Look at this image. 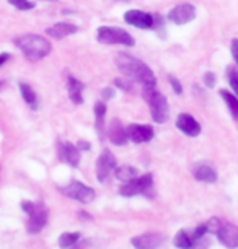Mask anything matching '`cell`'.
<instances>
[{
    "mask_svg": "<svg viewBox=\"0 0 238 249\" xmlns=\"http://www.w3.org/2000/svg\"><path fill=\"white\" fill-rule=\"evenodd\" d=\"M116 65L123 72L126 78H129L130 82L139 83L142 87V91L155 90L157 88V78L147 64H144L142 60L132 57L129 54H118L116 55Z\"/></svg>",
    "mask_w": 238,
    "mask_h": 249,
    "instance_id": "6da1fadb",
    "label": "cell"
},
{
    "mask_svg": "<svg viewBox=\"0 0 238 249\" xmlns=\"http://www.w3.org/2000/svg\"><path fill=\"white\" fill-rule=\"evenodd\" d=\"M15 46L21 51V54L25 55L28 60L36 62V60L44 59L46 55L51 54L53 46H51L49 39H46L44 36L39 35H23L15 37Z\"/></svg>",
    "mask_w": 238,
    "mask_h": 249,
    "instance_id": "7a4b0ae2",
    "label": "cell"
},
{
    "mask_svg": "<svg viewBox=\"0 0 238 249\" xmlns=\"http://www.w3.org/2000/svg\"><path fill=\"white\" fill-rule=\"evenodd\" d=\"M144 98L148 103V107H150V114L152 119L157 122V124H163V122L168 121L170 117V106H168L166 98L162 95L160 91L157 90H148V91H142Z\"/></svg>",
    "mask_w": 238,
    "mask_h": 249,
    "instance_id": "3957f363",
    "label": "cell"
},
{
    "mask_svg": "<svg viewBox=\"0 0 238 249\" xmlns=\"http://www.w3.org/2000/svg\"><path fill=\"white\" fill-rule=\"evenodd\" d=\"M96 39L101 44H119V46H130L135 44L134 37L128 31L118 26H100L96 30Z\"/></svg>",
    "mask_w": 238,
    "mask_h": 249,
    "instance_id": "277c9868",
    "label": "cell"
},
{
    "mask_svg": "<svg viewBox=\"0 0 238 249\" xmlns=\"http://www.w3.org/2000/svg\"><path fill=\"white\" fill-rule=\"evenodd\" d=\"M60 192L73 200L82 202V204H90V202H93V199H95V191H93L90 186H85L80 181H71L67 186L60 187Z\"/></svg>",
    "mask_w": 238,
    "mask_h": 249,
    "instance_id": "5b68a950",
    "label": "cell"
},
{
    "mask_svg": "<svg viewBox=\"0 0 238 249\" xmlns=\"http://www.w3.org/2000/svg\"><path fill=\"white\" fill-rule=\"evenodd\" d=\"M152 175H144V176H135L134 179L128 181L126 184L119 189L121 196L132 197L139 194H146V192L152 187Z\"/></svg>",
    "mask_w": 238,
    "mask_h": 249,
    "instance_id": "8992f818",
    "label": "cell"
},
{
    "mask_svg": "<svg viewBox=\"0 0 238 249\" xmlns=\"http://www.w3.org/2000/svg\"><path fill=\"white\" fill-rule=\"evenodd\" d=\"M30 215V218H28V231L30 233H39L41 230L46 227V223H48V217H49V212L48 209H46L44 205L41 204H35L33 205V209L28 212Z\"/></svg>",
    "mask_w": 238,
    "mask_h": 249,
    "instance_id": "52a82bcc",
    "label": "cell"
},
{
    "mask_svg": "<svg viewBox=\"0 0 238 249\" xmlns=\"http://www.w3.org/2000/svg\"><path fill=\"white\" fill-rule=\"evenodd\" d=\"M116 170V158L110 150H103L96 161V178L100 179V182L108 181V178L111 176V173H114Z\"/></svg>",
    "mask_w": 238,
    "mask_h": 249,
    "instance_id": "ba28073f",
    "label": "cell"
},
{
    "mask_svg": "<svg viewBox=\"0 0 238 249\" xmlns=\"http://www.w3.org/2000/svg\"><path fill=\"white\" fill-rule=\"evenodd\" d=\"M196 18V7L191 3H180L168 12V21L175 25H186Z\"/></svg>",
    "mask_w": 238,
    "mask_h": 249,
    "instance_id": "9c48e42d",
    "label": "cell"
},
{
    "mask_svg": "<svg viewBox=\"0 0 238 249\" xmlns=\"http://www.w3.org/2000/svg\"><path fill=\"white\" fill-rule=\"evenodd\" d=\"M124 21L139 30H152L153 28V15L144 10H128L124 13Z\"/></svg>",
    "mask_w": 238,
    "mask_h": 249,
    "instance_id": "30bf717a",
    "label": "cell"
},
{
    "mask_svg": "<svg viewBox=\"0 0 238 249\" xmlns=\"http://www.w3.org/2000/svg\"><path fill=\"white\" fill-rule=\"evenodd\" d=\"M126 130H128V139L134 143H147L155 135L152 125L147 124H130L126 127Z\"/></svg>",
    "mask_w": 238,
    "mask_h": 249,
    "instance_id": "8fae6325",
    "label": "cell"
},
{
    "mask_svg": "<svg viewBox=\"0 0 238 249\" xmlns=\"http://www.w3.org/2000/svg\"><path fill=\"white\" fill-rule=\"evenodd\" d=\"M217 238L223 246L230 248V249H235L238 248V227L233 223H228V222H223L220 223V227L217 230Z\"/></svg>",
    "mask_w": 238,
    "mask_h": 249,
    "instance_id": "7c38bea8",
    "label": "cell"
},
{
    "mask_svg": "<svg viewBox=\"0 0 238 249\" xmlns=\"http://www.w3.org/2000/svg\"><path fill=\"white\" fill-rule=\"evenodd\" d=\"M165 241V236L160 233H144L130 239L135 249H158Z\"/></svg>",
    "mask_w": 238,
    "mask_h": 249,
    "instance_id": "4fadbf2b",
    "label": "cell"
},
{
    "mask_svg": "<svg viewBox=\"0 0 238 249\" xmlns=\"http://www.w3.org/2000/svg\"><path fill=\"white\" fill-rule=\"evenodd\" d=\"M57 152L59 158L64 163L71 164V166H77L80 163V150L77 148V145L67 142V140H60L57 145Z\"/></svg>",
    "mask_w": 238,
    "mask_h": 249,
    "instance_id": "5bb4252c",
    "label": "cell"
},
{
    "mask_svg": "<svg viewBox=\"0 0 238 249\" xmlns=\"http://www.w3.org/2000/svg\"><path fill=\"white\" fill-rule=\"evenodd\" d=\"M176 127L188 137H198L201 134V124L188 112H181L176 119Z\"/></svg>",
    "mask_w": 238,
    "mask_h": 249,
    "instance_id": "9a60e30c",
    "label": "cell"
},
{
    "mask_svg": "<svg viewBox=\"0 0 238 249\" xmlns=\"http://www.w3.org/2000/svg\"><path fill=\"white\" fill-rule=\"evenodd\" d=\"M78 31L77 25L73 23H69V21H60V23H55V25L49 26L46 30V35L51 36L53 39H64V37L71 36V35H75Z\"/></svg>",
    "mask_w": 238,
    "mask_h": 249,
    "instance_id": "2e32d148",
    "label": "cell"
},
{
    "mask_svg": "<svg viewBox=\"0 0 238 249\" xmlns=\"http://www.w3.org/2000/svg\"><path fill=\"white\" fill-rule=\"evenodd\" d=\"M108 137H110L111 142H113L114 145H118V147L128 143V140H129L128 139V130H126V127L123 125V122H121L119 119H113V121L110 122Z\"/></svg>",
    "mask_w": 238,
    "mask_h": 249,
    "instance_id": "e0dca14e",
    "label": "cell"
},
{
    "mask_svg": "<svg viewBox=\"0 0 238 249\" xmlns=\"http://www.w3.org/2000/svg\"><path fill=\"white\" fill-rule=\"evenodd\" d=\"M193 175H194L196 179L202 181V182H216L217 181V171L207 163L196 164V166L193 168Z\"/></svg>",
    "mask_w": 238,
    "mask_h": 249,
    "instance_id": "ac0fdd59",
    "label": "cell"
},
{
    "mask_svg": "<svg viewBox=\"0 0 238 249\" xmlns=\"http://www.w3.org/2000/svg\"><path fill=\"white\" fill-rule=\"evenodd\" d=\"M67 93H69V98L72 100V103H75V105H82L83 103V96H82L83 83L78 78L72 77V75L67 77Z\"/></svg>",
    "mask_w": 238,
    "mask_h": 249,
    "instance_id": "d6986e66",
    "label": "cell"
},
{
    "mask_svg": "<svg viewBox=\"0 0 238 249\" xmlns=\"http://www.w3.org/2000/svg\"><path fill=\"white\" fill-rule=\"evenodd\" d=\"M20 93L23 96V100H25L26 105H30L33 109H36V106H38V95H36V91L33 90V88L28 85V83H20Z\"/></svg>",
    "mask_w": 238,
    "mask_h": 249,
    "instance_id": "ffe728a7",
    "label": "cell"
},
{
    "mask_svg": "<svg viewBox=\"0 0 238 249\" xmlns=\"http://www.w3.org/2000/svg\"><path fill=\"white\" fill-rule=\"evenodd\" d=\"M220 96L223 98V101H225V105L228 107V111H230V114L233 116V119L238 122V98L227 90H220Z\"/></svg>",
    "mask_w": 238,
    "mask_h": 249,
    "instance_id": "44dd1931",
    "label": "cell"
},
{
    "mask_svg": "<svg viewBox=\"0 0 238 249\" xmlns=\"http://www.w3.org/2000/svg\"><path fill=\"white\" fill-rule=\"evenodd\" d=\"M95 121H96V129L98 134L103 135V125H105V117H106V105L105 101H98L95 103Z\"/></svg>",
    "mask_w": 238,
    "mask_h": 249,
    "instance_id": "7402d4cb",
    "label": "cell"
},
{
    "mask_svg": "<svg viewBox=\"0 0 238 249\" xmlns=\"http://www.w3.org/2000/svg\"><path fill=\"white\" fill-rule=\"evenodd\" d=\"M114 176L118 178L119 181H124L128 182L130 179H134L135 176H137V170H135L134 166H129V164H123V166H116L114 170Z\"/></svg>",
    "mask_w": 238,
    "mask_h": 249,
    "instance_id": "603a6c76",
    "label": "cell"
},
{
    "mask_svg": "<svg viewBox=\"0 0 238 249\" xmlns=\"http://www.w3.org/2000/svg\"><path fill=\"white\" fill-rule=\"evenodd\" d=\"M175 246L180 249H191L193 248V236L186 230H180L178 234L175 236Z\"/></svg>",
    "mask_w": 238,
    "mask_h": 249,
    "instance_id": "cb8c5ba5",
    "label": "cell"
},
{
    "mask_svg": "<svg viewBox=\"0 0 238 249\" xmlns=\"http://www.w3.org/2000/svg\"><path fill=\"white\" fill-rule=\"evenodd\" d=\"M80 239V233H62L59 236V246L62 249H71Z\"/></svg>",
    "mask_w": 238,
    "mask_h": 249,
    "instance_id": "d4e9b609",
    "label": "cell"
},
{
    "mask_svg": "<svg viewBox=\"0 0 238 249\" xmlns=\"http://www.w3.org/2000/svg\"><path fill=\"white\" fill-rule=\"evenodd\" d=\"M225 73H227L228 83H230V87H232V91L235 93V96L238 98V67L237 65H228Z\"/></svg>",
    "mask_w": 238,
    "mask_h": 249,
    "instance_id": "484cf974",
    "label": "cell"
},
{
    "mask_svg": "<svg viewBox=\"0 0 238 249\" xmlns=\"http://www.w3.org/2000/svg\"><path fill=\"white\" fill-rule=\"evenodd\" d=\"M114 85L118 87V88H121L123 91H128V93H132L134 91V82H130L129 78H116L114 80Z\"/></svg>",
    "mask_w": 238,
    "mask_h": 249,
    "instance_id": "4316f807",
    "label": "cell"
},
{
    "mask_svg": "<svg viewBox=\"0 0 238 249\" xmlns=\"http://www.w3.org/2000/svg\"><path fill=\"white\" fill-rule=\"evenodd\" d=\"M7 2L12 3L18 10H33L35 8V3L30 2V0H7Z\"/></svg>",
    "mask_w": 238,
    "mask_h": 249,
    "instance_id": "83f0119b",
    "label": "cell"
},
{
    "mask_svg": "<svg viewBox=\"0 0 238 249\" xmlns=\"http://www.w3.org/2000/svg\"><path fill=\"white\" fill-rule=\"evenodd\" d=\"M220 223H222L220 218H219V217H212L207 223H204V225H206L207 233H217V230H219V227H220Z\"/></svg>",
    "mask_w": 238,
    "mask_h": 249,
    "instance_id": "f1b7e54d",
    "label": "cell"
},
{
    "mask_svg": "<svg viewBox=\"0 0 238 249\" xmlns=\"http://www.w3.org/2000/svg\"><path fill=\"white\" fill-rule=\"evenodd\" d=\"M168 82H170V85H171V88H173V91L176 93V95H181V93H183V85H181V82L176 77L170 75V77H168Z\"/></svg>",
    "mask_w": 238,
    "mask_h": 249,
    "instance_id": "f546056e",
    "label": "cell"
},
{
    "mask_svg": "<svg viewBox=\"0 0 238 249\" xmlns=\"http://www.w3.org/2000/svg\"><path fill=\"white\" fill-rule=\"evenodd\" d=\"M204 85H206L207 88H214V85H216V75H214L212 72L204 73Z\"/></svg>",
    "mask_w": 238,
    "mask_h": 249,
    "instance_id": "4dcf8cb0",
    "label": "cell"
},
{
    "mask_svg": "<svg viewBox=\"0 0 238 249\" xmlns=\"http://www.w3.org/2000/svg\"><path fill=\"white\" fill-rule=\"evenodd\" d=\"M114 98V88L113 87H106L101 91V100H113Z\"/></svg>",
    "mask_w": 238,
    "mask_h": 249,
    "instance_id": "1f68e13d",
    "label": "cell"
},
{
    "mask_svg": "<svg viewBox=\"0 0 238 249\" xmlns=\"http://www.w3.org/2000/svg\"><path fill=\"white\" fill-rule=\"evenodd\" d=\"M207 248H209V241L202 236V238H199L198 241L193 244V248H191V249H207Z\"/></svg>",
    "mask_w": 238,
    "mask_h": 249,
    "instance_id": "d6a6232c",
    "label": "cell"
},
{
    "mask_svg": "<svg viewBox=\"0 0 238 249\" xmlns=\"http://www.w3.org/2000/svg\"><path fill=\"white\" fill-rule=\"evenodd\" d=\"M232 55H233V60H235V64L238 67V39L232 41Z\"/></svg>",
    "mask_w": 238,
    "mask_h": 249,
    "instance_id": "836d02e7",
    "label": "cell"
},
{
    "mask_svg": "<svg viewBox=\"0 0 238 249\" xmlns=\"http://www.w3.org/2000/svg\"><path fill=\"white\" fill-rule=\"evenodd\" d=\"M7 60H10V54H8V53H2V54H0V67H2V65L5 64Z\"/></svg>",
    "mask_w": 238,
    "mask_h": 249,
    "instance_id": "e575fe53",
    "label": "cell"
},
{
    "mask_svg": "<svg viewBox=\"0 0 238 249\" xmlns=\"http://www.w3.org/2000/svg\"><path fill=\"white\" fill-rule=\"evenodd\" d=\"M77 148L80 150V152H82V150H90V143H88V142H83V140H82V142H78Z\"/></svg>",
    "mask_w": 238,
    "mask_h": 249,
    "instance_id": "d590c367",
    "label": "cell"
},
{
    "mask_svg": "<svg viewBox=\"0 0 238 249\" xmlns=\"http://www.w3.org/2000/svg\"><path fill=\"white\" fill-rule=\"evenodd\" d=\"M80 218L83 220V218H85V220H90V215H88V213H83V212H80Z\"/></svg>",
    "mask_w": 238,
    "mask_h": 249,
    "instance_id": "8d00e7d4",
    "label": "cell"
},
{
    "mask_svg": "<svg viewBox=\"0 0 238 249\" xmlns=\"http://www.w3.org/2000/svg\"><path fill=\"white\" fill-rule=\"evenodd\" d=\"M3 87H5V82H3V80H0V90H2Z\"/></svg>",
    "mask_w": 238,
    "mask_h": 249,
    "instance_id": "74e56055",
    "label": "cell"
}]
</instances>
